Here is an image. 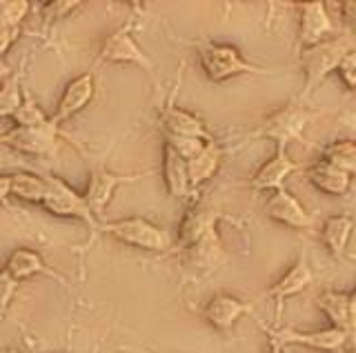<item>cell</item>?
<instances>
[{"label":"cell","mask_w":356,"mask_h":353,"mask_svg":"<svg viewBox=\"0 0 356 353\" xmlns=\"http://www.w3.org/2000/svg\"><path fill=\"white\" fill-rule=\"evenodd\" d=\"M352 49H356L352 34L332 36L314 47L298 49V67L303 71V78H305L303 92H300V103H305L307 98L327 80V76L337 71L341 58Z\"/></svg>","instance_id":"cell-1"},{"label":"cell","mask_w":356,"mask_h":353,"mask_svg":"<svg viewBox=\"0 0 356 353\" xmlns=\"http://www.w3.org/2000/svg\"><path fill=\"white\" fill-rule=\"evenodd\" d=\"M314 118L316 112H312L305 103H287L272 112L256 129H252L248 140L252 142L256 138H267L274 142L276 149H287L294 142L303 140L305 129Z\"/></svg>","instance_id":"cell-2"},{"label":"cell","mask_w":356,"mask_h":353,"mask_svg":"<svg viewBox=\"0 0 356 353\" xmlns=\"http://www.w3.org/2000/svg\"><path fill=\"white\" fill-rule=\"evenodd\" d=\"M196 56L200 69L211 83H225L236 76H265L270 69L256 67L243 53L227 42H196Z\"/></svg>","instance_id":"cell-3"},{"label":"cell","mask_w":356,"mask_h":353,"mask_svg":"<svg viewBox=\"0 0 356 353\" xmlns=\"http://www.w3.org/2000/svg\"><path fill=\"white\" fill-rule=\"evenodd\" d=\"M100 234L114 238L127 247H136V249L152 251V253H165L174 245V236L170 231L140 216L120 218V220H103V223H100Z\"/></svg>","instance_id":"cell-4"},{"label":"cell","mask_w":356,"mask_h":353,"mask_svg":"<svg viewBox=\"0 0 356 353\" xmlns=\"http://www.w3.org/2000/svg\"><path fill=\"white\" fill-rule=\"evenodd\" d=\"M44 184H47V191H44L42 205H40L44 212L56 218L81 220V223H85L92 229L94 238L100 236V223H103V220L89 212L81 191H76L70 182H65L58 175H44Z\"/></svg>","instance_id":"cell-5"},{"label":"cell","mask_w":356,"mask_h":353,"mask_svg":"<svg viewBox=\"0 0 356 353\" xmlns=\"http://www.w3.org/2000/svg\"><path fill=\"white\" fill-rule=\"evenodd\" d=\"M0 145L25 156L54 158L60 149V127H56L51 120L38 127H11L0 134Z\"/></svg>","instance_id":"cell-6"},{"label":"cell","mask_w":356,"mask_h":353,"mask_svg":"<svg viewBox=\"0 0 356 353\" xmlns=\"http://www.w3.org/2000/svg\"><path fill=\"white\" fill-rule=\"evenodd\" d=\"M265 329L267 338L276 340L283 349L287 345H298V347H307L314 351H327V353H337L341 351L350 340H354V334L337 329V327H327V329H314V331H300L292 327H276V329Z\"/></svg>","instance_id":"cell-7"},{"label":"cell","mask_w":356,"mask_h":353,"mask_svg":"<svg viewBox=\"0 0 356 353\" xmlns=\"http://www.w3.org/2000/svg\"><path fill=\"white\" fill-rule=\"evenodd\" d=\"M149 171H134V173H114L109 169H94L89 173V180H87V189L83 191V198L96 218H100L105 214V209L109 207V203L114 200V193L118 187L122 184H129V182H136L140 178H145Z\"/></svg>","instance_id":"cell-8"},{"label":"cell","mask_w":356,"mask_h":353,"mask_svg":"<svg viewBox=\"0 0 356 353\" xmlns=\"http://www.w3.org/2000/svg\"><path fill=\"white\" fill-rule=\"evenodd\" d=\"M98 62H111V64H136V67L152 71L154 62L143 47L131 36V25L118 27L116 31L103 40V45L98 49Z\"/></svg>","instance_id":"cell-9"},{"label":"cell","mask_w":356,"mask_h":353,"mask_svg":"<svg viewBox=\"0 0 356 353\" xmlns=\"http://www.w3.org/2000/svg\"><path fill=\"white\" fill-rule=\"evenodd\" d=\"M159 127L163 131V138H200V140H214L209 134L207 125L196 114L178 107L174 103V94L167 98V103L159 109Z\"/></svg>","instance_id":"cell-10"},{"label":"cell","mask_w":356,"mask_h":353,"mask_svg":"<svg viewBox=\"0 0 356 353\" xmlns=\"http://www.w3.org/2000/svg\"><path fill=\"white\" fill-rule=\"evenodd\" d=\"M94 96H96V74L85 71L81 76H76V78H72L65 85V89L58 98V105H56L49 120L56 127L65 125L67 120H72L83 109H87L89 103L94 101Z\"/></svg>","instance_id":"cell-11"},{"label":"cell","mask_w":356,"mask_h":353,"mask_svg":"<svg viewBox=\"0 0 356 353\" xmlns=\"http://www.w3.org/2000/svg\"><path fill=\"white\" fill-rule=\"evenodd\" d=\"M303 167L289 156L287 149H276L274 156L270 160H265L256 173L250 178L248 187L254 196L259 193H272V191H278L285 187V180L289 178L292 173L300 171Z\"/></svg>","instance_id":"cell-12"},{"label":"cell","mask_w":356,"mask_h":353,"mask_svg":"<svg viewBox=\"0 0 356 353\" xmlns=\"http://www.w3.org/2000/svg\"><path fill=\"white\" fill-rule=\"evenodd\" d=\"M298 49H307L314 47L318 42L327 40L334 36V27L332 16L327 12V5L314 0V3H303L298 5Z\"/></svg>","instance_id":"cell-13"},{"label":"cell","mask_w":356,"mask_h":353,"mask_svg":"<svg viewBox=\"0 0 356 353\" xmlns=\"http://www.w3.org/2000/svg\"><path fill=\"white\" fill-rule=\"evenodd\" d=\"M265 216L289 229H309L314 225V218L303 207V203L292 191H287L285 187L270 193L265 203Z\"/></svg>","instance_id":"cell-14"},{"label":"cell","mask_w":356,"mask_h":353,"mask_svg":"<svg viewBox=\"0 0 356 353\" xmlns=\"http://www.w3.org/2000/svg\"><path fill=\"white\" fill-rule=\"evenodd\" d=\"M248 313H254L252 304L232 293H216L214 298H209L207 304L203 307V318L207 320V325L218 331L232 329Z\"/></svg>","instance_id":"cell-15"},{"label":"cell","mask_w":356,"mask_h":353,"mask_svg":"<svg viewBox=\"0 0 356 353\" xmlns=\"http://www.w3.org/2000/svg\"><path fill=\"white\" fill-rule=\"evenodd\" d=\"M185 256H187V264H192L198 271H214L220 264H225L229 258L220 242L218 227L209 229L207 234H203L196 242L185 247Z\"/></svg>","instance_id":"cell-16"},{"label":"cell","mask_w":356,"mask_h":353,"mask_svg":"<svg viewBox=\"0 0 356 353\" xmlns=\"http://www.w3.org/2000/svg\"><path fill=\"white\" fill-rule=\"evenodd\" d=\"M316 307L327 316L330 327L354 334L356 320V291H323L316 298Z\"/></svg>","instance_id":"cell-17"},{"label":"cell","mask_w":356,"mask_h":353,"mask_svg":"<svg viewBox=\"0 0 356 353\" xmlns=\"http://www.w3.org/2000/svg\"><path fill=\"white\" fill-rule=\"evenodd\" d=\"M222 158H225V151H222L218 140H207L203 149H200L192 160H187V178L192 189L198 191L205 182H209L214 175L220 171Z\"/></svg>","instance_id":"cell-18"},{"label":"cell","mask_w":356,"mask_h":353,"mask_svg":"<svg viewBox=\"0 0 356 353\" xmlns=\"http://www.w3.org/2000/svg\"><path fill=\"white\" fill-rule=\"evenodd\" d=\"M3 269L16 282L29 280V278H33V275H40V273H47V275H51V278H56L58 282H65L63 275L58 271H54L49 264L44 262V258L40 256V253L29 249V247H18V249L11 251Z\"/></svg>","instance_id":"cell-19"},{"label":"cell","mask_w":356,"mask_h":353,"mask_svg":"<svg viewBox=\"0 0 356 353\" xmlns=\"http://www.w3.org/2000/svg\"><path fill=\"white\" fill-rule=\"evenodd\" d=\"M163 180L165 189L174 200H194V189L187 178V164L178 153L163 142Z\"/></svg>","instance_id":"cell-20"},{"label":"cell","mask_w":356,"mask_h":353,"mask_svg":"<svg viewBox=\"0 0 356 353\" xmlns=\"http://www.w3.org/2000/svg\"><path fill=\"white\" fill-rule=\"evenodd\" d=\"M312 282H314V273H312L307 258L300 256V258H296L292 267H289L281 278L267 289V295L274 298V300L281 304V302L289 300V298L298 295L300 291H305Z\"/></svg>","instance_id":"cell-21"},{"label":"cell","mask_w":356,"mask_h":353,"mask_svg":"<svg viewBox=\"0 0 356 353\" xmlns=\"http://www.w3.org/2000/svg\"><path fill=\"white\" fill-rule=\"evenodd\" d=\"M305 178L312 187H316L318 191L334 196V198H343V196L350 193L354 175L318 160V162L312 164V167L305 169Z\"/></svg>","instance_id":"cell-22"},{"label":"cell","mask_w":356,"mask_h":353,"mask_svg":"<svg viewBox=\"0 0 356 353\" xmlns=\"http://www.w3.org/2000/svg\"><path fill=\"white\" fill-rule=\"evenodd\" d=\"M220 218H222V214L216 212V209H189L183 218L181 227H178V245L183 249L189 247L203 234H207L209 229L218 227Z\"/></svg>","instance_id":"cell-23"},{"label":"cell","mask_w":356,"mask_h":353,"mask_svg":"<svg viewBox=\"0 0 356 353\" xmlns=\"http://www.w3.org/2000/svg\"><path fill=\"white\" fill-rule=\"evenodd\" d=\"M352 231H354V220L352 216H345V214L330 216L325 223H323L321 236L334 258H343L345 253H348Z\"/></svg>","instance_id":"cell-24"},{"label":"cell","mask_w":356,"mask_h":353,"mask_svg":"<svg viewBox=\"0 0 356 353\" xmlns=\"http://www.w3.org/2000/svg\"><path fill=\"white\" fill-rule=\"evenodd\" d=\"M9 175H11V196L29 205H42L44 191H47L44 175L29 173V171H18Z\"/></svg>","instance_id":"cell-25"},{"label":"cell","mask_w":356,"mask_h":353,"mask_svg":"<svg viewBox=\"0 0 356 353\" xmlns=\"http://www.w3.org/2000/svg\"><path fill=\"white\" fill-rule=\"evenodd\" d=\"M321 162L332 164V167L354 175V171H356V145H354V140L341 138V140L330 142V145H325L321 151Z\"/></svg>","instance_id":"cell-26"},{"label":"cell","mask_w":356,"mask_h":353,"mask_svg":"<svg viewBox=\"0 0 356 353\" xmlns=\"http://www.w3.org/2000/svg\"><path fill=\"white\" fill-rule=\"evenodd\" d=\"M11 120H14V127H38L47 123L49 116L42 112L40 105L29 94H22V103L16 109V114L11 116Z\"/></svg>","instance_id":"cell-27"},{"label":"cell","mask_w":356,"mask_h":353,"mask_svg":"<svg viewBox=\"0 0 356 353\" xmlns=\"http://www.w3.org/2000/svg\"><path fill=\"white\" fill-rule=\"evenodd\" d=\"M22 103V89L18 76H11L0 85V118H11Z\"/></svg>","instance_id":"cell-28"},{"label":"cell","mask_w":356,"mask_h":353,"mask_svg":"<svg viewBox=\"0 0 356 353\" xmlns=\"http://www.w3.org/2000/svg\"><path fill=\"white\" fill-rule=\"evenodd\" d=\"M31 5L27 0H0V25L20 29L22 20L27 18Z\"/></svg>","instance_id":"cell-29"},{"label":"cell","mask_w":356,"mask_h":353,"mask_svg":"<svg viewBox=\"0 0 356 353\" xmlns=\"http://www.w3.org/2000/svg\"><path fill=\"white\" fill-rule=\"evenodd\" d=\"M205 142L207 140H200V138H165V145L172 147L185 162L192 160L196 153L203 149Z\"/></svg>","instance_id":"cell-30"},{"label":"cell","mask_w":356,"mask_h":353,"mask_svg":"<svg viewBox=\"0 0 356 353\" xmlns=\"http://www.w3.org/2000/svg\"><path fill=\"white\" fill-rule=\"evenodd\" d=\"M18 284L20 282H16L14 278H11V275L5 269H0V320H5L11 302H14V295L18 291Z\"/></svg>","instance_id":"cell-31"},{"label":"cell","mask_w":356,"mask_h":353,"mask_svg":"<svg viewBox=\"0 0 356 353\" xmlns=\"http://www.w3.org/2000/svg\"><path fill=\"white\" fill-rule=\"evenodd\" d=\"M81 7L83 3H78V0H54V3L42 5V16L47 20H60V18L72 16L76 9H81Z\"/></svg>","instance_id":"cell-32"},{"label":"cell","mask_w":356,"mask_h":353,"mask_svg":"<svg viewBox=\"0 0 356 353\" xmlns=\"http://www.w3.org/2000/svg\"><path fill=\"white\" fill-rule=\"evenodd\" d=\"M337 74H339V78L343 80V85L348 87V92L356 89V49L348 51L341 58L339 67H337Z\"/></svg>","instance_id":"cell-33"},{"label":"cell","mask_w":356,"mask_h":353,"mask_svg":"<svg viewBox=\"0 0 356 353\" xmlns=\"http://www.w3.org/2000/svg\"><path fill=\"white\" fill-rule=\"evenodd\" d=\"M18 36H20V29L0 25V58H3L5 53L11 49V45H14V42L18 40Z\"/></svg>","instance_id":"cell-34"},{"label":"cell","mask_w":356,"mask_h":353,"mask_svg":"<svg viewBox=\"0 0 356 353\" xmlns=\"http://www.w3.org/2000/svg\"><path fill=\"white\" fill-rule=\"evenodd\" d=\"M11 196V175L0 173V203H5Z\"/></svg>","instance_id":"cell-35"},{"label":"cell","mask_w":356,"mask_h":353,"mask_svg":"<svg viewBox=\"0 0 356 353\" xmlns=\"http://www.w3.org/2000/svg\"><path fill=\"white\" fill-rule=\"evenodd\" d=\"M267 340H270V347H267V353H283V347L278 345L276 340H272V338H267Z\"/></svg>","instance_id":"cell-36"},{"label":"cell","mask_w":356,"mask_h":353,"mask_svg":"<svg viewBox=\"0 0 356 353\" xmlns=\"http://www.w3.org/2000/svg\"><path fill=\"white\" fill-rule=\"evenodd\" d=\"M0 353H20V351H18V349H11V347H9V349H0Z\"/></svg>","instance_id":"cell-37"},{"label":"cell","mask_w":356,"mask_h":353,"mask_svg":"<svg viewBox=\"0 0 356 353\" xmlns=\"http://www.w3.org/2000/svg\"><path fill=\"white\" fill-rule=\"evenodd\" d=\"M131 351H136V353H154V351H147V349H131Z\"/></svg>","instance_id":"cell-38"}]
</instances>
